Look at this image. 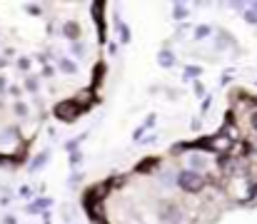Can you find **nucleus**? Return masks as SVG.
Instances as JSON below:
<instances>
[{
    "label": "nucleus",
    "mask_w": 257,
    "mask_h": 224,
    "mask_svg": "<svg viewBox=\"0 0 257 224\" xmlns=\"http://www.w3.org/2000/svg\"><path fill=\"white\" fill-rule=\"evenodd\" d=\"M177 187L185 194H200L205 189V174L202 172H192V169H182L177 174Z\"/></svg>",
    "instance_id": "f257e3e1"
},
{
    "label": "nucleus",
    "mask_w": 257,
    "mask_h": 224,
    "mask_svg": "<svg viewBox=\"0 0 257 224\" xmlns=\"http://www.w3.org/2000/svg\"><path fill=\"white\" fill-rule=\"evenodd\" d=\"M53 115H55V120H60V122H65V125H73V122L83 115V110H80L73 100H60V102L53 107Z\"/></svg>",
    "instance_id": "f03ea898"
},
{
    "label": "nucleus",
    "mask_w": 257,
    "mask_h": 224,
    "mask_svg": "<svg viewBox=\"0 0 257 224\" xmlns=\"http://www.w3.org/2000/svg\"><path fill=\"white\" fill-rule=\"evenodd\" d=\"M90 15H92V20H95V25H97V40L105 43V40H107V28H105V3H102V0L92 3V5H90Z\"/></svg>",
    "instance_id": "7ed1b4c3"
},
{
    "label": "nucleus",
    "mask_w": 257,
    "mask_h": 224,
    "mask_svg": "<svg viewBox=\"0 0 257 224\" xmlns=\"http://www.w3.org/2000/svg\"><path fill=\"white\" fill-rule=\"evenodd\" d=\"M158 167H160V157L148 154V157H143V159L135 164V174H153Z\"/></svg>",
    "instance_id": "20e7f679"
},
{
    "label": "nucleus",
    "mask_w": 257,
    "mask_h": 224,
    "mask_svg": "<svg viewBox=\"0 0 257 224\" xmlns=\"http://www.w3.org/2000/svg\"><path fill=\"white\" fill-rule=\"evenodd\" d=\"M105 73H107V65L100 60V63H95V70H92V77H90V90H95L102 80H105Z\"/></svg>",
    "instance_id": "39448f33"
},
{
    "label": "nucleus",
    "mask_w": 257,
    "mask_h": 224,
    "mask_svg": "<svg viewBox=\"0 0 257 224\" xmlns=\"http://www.w3.org/2000/svg\"><path fill=\"white\" fill-rule=\"evenodd\" d=\"M73 102H75V105H78V107H80V110L85 112L87 107H90V105L95 102V97H92V90H90V87H85V90H80V95H78V97H75Z\"/></svg>",
    "instance_id": "423d86ee"
},
{
    "label": "nucleus",
    "mask_w": 257,
    "mask_h": 224,
    "mask_svg": "<svg viewBox=\"0 0 257 224\" xmlns=\"http://www.w3.org/2000/svg\"><path fill=\"white\" fill-rule=\"evenodd\" d=\"M63 35H65L68 40L78 43V40H80V25H78L75 20H68V23L63 25Z\"/></svg>",
    "instance_id": "0eeeda50"
},
{
    "label": "nucleus",
    "mask_w": 257,
    "mask_h": 224,
    "mask_svg": "<svg viewBox=\"0 0 257 224\" xmlns=\"http://www.w3.org/2000/svg\"><path fill=\"white\" fill-rule=\"evenodd\" d=\"M205 164H207V159H205L202 154L192 152V157H190V169H192V172H200V169H202Z\"/></svg>",
    "instance_id": "6e6552de"
},
{
    "label": "nucleus",
    "mask_w": 257,
    "mask_h": 224,
    "mask_svg": "<svg viewBox=\"0 0 257 224\" xmlns=\"http://www.w3.org/2000/svg\"><path fill=\"white\" fill-rule=\"evenodd\" d=\"M158 63H160L163 68H172V65H175V55H172L170 50H160V53H158Z\"/></svg>",
    "instance_id": "1a4fd4ad"
},
{
    "label": "nucleus",
    "mask_w": 257,
    "mask_h": 224,
    "mask_svg": "<svg viewBox=\"0 0 257 224\" xmlns=\"http://www.w3.org/2000/svg\"><path fill=\"white\" fill-rule=\"evenodd\" d=\"M50 204H53V199H48V197H45V199H38V202H33V204L28 207V214H38L40 209H45V207H50Z\"/></svg>",
    "instance_id": "9d476101"
},
{
    "label": "nucleus",
    "mask_w": 257,
    "mask_h": 224,
    "mask_svg": "<svg viewBox=\"0 0 257 224\" xmlns=\"http://www.w3.org/2000/svg\"><path fill=\"white\" fill-rule=\"evenodd\" d=\"M60 70H63L65 75H75L78 73V65H75L70 58H63V60H60Z\"/></svg>",
    "instance_id": "9b49d317"
},
{
    "label": "nucleus",
    "mask_w": 257,
    "mask_h": 224,
    "mask_svg": "<svg viewBox=\"0 0 257 224\" xmlns=\"http://www.w3.org/2000/svg\"><path fill=\"white\" fill-rule=\"evenodd\" d=\"M48 157H50L48 152H40V154H38V157H35L33 162H30V172H38V169H40V167H43V164L48 162Z\"/></svg>",
    "instance_id": "f8f14e48"
},
{
    "label": "nucleus",
    "mask_w": 257,
    "mask_h": 224,
    "mask_svg": "<svg viewBox=\"0 0 257 224\" xmlns=\"http://www.w3.org/2000/svg\"><path fill=\"white\" fill-rule=\"evenodd\" d=\"M187 15H190V10H187L182 3H177V5L172 8V18H175V20H185Z\"/></svg>",
    "instance_id": "ddd939ff"
},
{
    "label": "nucleus",
    "mask_w": 257,
    "mask_h": 224,
    "mask_svg": "<svg viewBox=\"0 0 257 224\" xmlns=\"http://www.w3.org/2000/svg\"><path fill=\"white\" fill-rule=\"evenodd\" d=\"M210 33H212L210 25H197V28H195V40H202V38H207Z\"/></svg>",
    "instance_id": "4468645a"
},
{
    "label": "nucleus",
    "mask_w": 257,
    "mask_h": 224,
    "mask_svg": "<svg viewBox=\"0 0 257 224\" xmlns=\"http://www.w3.org/2000/svg\"><path fill=\"white\" fill-rule=\"evenodd\" d=\"M200 75H202V68H200V65H187V68H185V77H187V80L200 77Z\"/></svg>",
    "instance_id": "2eb2a0df"
},
{
    "label": "nucleus",
    "mask_w": 257,
    "mask_h": 224,
    "mask_svg": "<svg viewBox=\"0 0 257 224\" xmlns=\"http://www.w3.org/2000/svg\"><path fill=\"white\" fill-rule=\"evenodd\" d=\"M85 140V135H80V137H75V140H70V142H65V149L68 152H78V145Z\"/></svg>",
    "instance_id": "dca6fc26"
},
{
    "label": "nucleus",
    "mask_w": 257,
    "mask_h": 224,
    "mask_svg": "<svg viewBox=\"0 0 257 224\" xmlns=\"http://www.w3.org/2000/svg\"><path fill=\"white\" fill-rule=\"evenodd\" d=\"M117 25H120V33H122V38H120V40H122V43H127V40H130V30H127V25H125V23H117Z\"/></svg>",
    "instance_id": "f3484780"
},
{
    "label": "nucleus",
    "mask_w": 257,
    "mask_h": 224,
    "mask_svg": "<svg viewBox=\"0 0 257 224\" xmlns=\"http://www.w3.org/2000/svg\"><path fill=\"white\" fill-rule=\"evenodd\" d=\"M245 20H247V23H252V25H257V13H252V10L247 8V10H245Z\"/></svg>",
    "instance_id": "a211bd4d"
},
{
    "label": "nucleus",
    "mask_w": 257,
    "mask_h": 224,
    "mask_svg": "<svg viewBox=\"0 0 257 224\" xmlns=\"http://www.w3.org/2000/svg\"><path fill=\"white\" fill-rule=\"evenodd\" d=\"M25 87L35 92V90H38V80H35V77H28V82H25Z\"/></svg>",
    "instance_id": "6ab92c4d"
},
{
    "label": "nucleus",
    "mask_w": 257,
    "mask_h": 224,
    "mask_svg": "<svg viewBox=\"0 0 257 224\" xmlns=\"http://www.w3.org/2000/svg\"><path fill=\"white\" fill-rule=\"evenodd\" d=\"M80 159H83L80 152H70V164H80Z\"/></svg>",
    "instance_id": "aec40b11"
},
{
    "label": "nucleus",
    "mask_w": 257,
    "mask_h": 224,
    "mask_svg": "<svg viewBox=\"0 0 257 224\" xmlns=\"http://www.w3.org/2000/svg\"><path fill=\"white\" fill-rule=\"evenodd\" d=\"M25 10H28L30 15H40V5H25Z\"/></svg>",
    "instance_id": "412c9836"
},
{
    "label": "nucleus",
    "mask_w": 257,
    "mask_h": 224,
    "mask_svg": "<svg viewBox=\"0 0 257 224\" xmlns=\"http://www.w3.org/2000/svg\"><path fill=\"white\" fill-rule=\"evenodd\" d=\"M250 125L255 127V132H257V112H252V115H250Z\"/></svg>",
    "instance_id": "4be33fe9"
},
{
    "label": "nucleus",
    "mask_w": 257,
    "mask_h": 224,
    "mask_svg": "<svg viewBox=\"0 0 257 224\" xmlns=\"http://www.w3.org/2000/svg\"><path fill=\"white\" fill-rule=\"evenodd\" d=\"M73 50H75V55H85V53H83V45H80V43H75V48H73Z\"/></svg>",
    "instance_id": "5701e85b"
},
{
    "label": "nucleus",
    "mask_w": 257,
    "mask_h": 224,
    "mask_svg": "<svg viewBox=\"0 0 257 224\" xmlns=\"http://www.w3.org/2000/svg\"><path fill=\"white\" fill-rule=\"evenodd\" d=\"M18 65H20V68H23V70H28V68H30V60H25V58H23V60H20V63H18Z\"/></svg>",
    "instance_id": "b1692460"
},
{
    "label": "nucleus",
    "mask_w": 257,
    "mask_h": 224,
    "mask_svg": "<svg viewBox=\"0 0 257 224\" xmlns=\"http://www.w3.org/2000/svg\"><path fill=\"white\" fill-rule=\"evenodd\" d=\"M20 194H23V197H30L33 192H30V187H20Z\"/></svg>",
    "instance_id": "393cba45"
},
{
    "label": "nucleus",
    "mask_w": 257,
    "mask_h": 224,
    "mask_svg": "<svg viewBox=\"0 0 257 224\" xmlns=\"http://www.w3.org/2000/svg\"><path fill=\"white\" fill-rule=\"evenodd\" d=\"M5 224H15V219L13 217H5Z\"/></svg>",
    "instance_id": "a878e982"
},
{
    "label": "nucleus",
    "mask_w": 257,
    "mask_h": 224,
    "mask_svg": "<svg viewBox=\"0 0 257 224\" xmlns=\"http://www.w3.org/2000/svg\"><path fill=\"white\" fill-rule=\"evenodd\" d=\"M250 10H252V13H257V3H252V5H250Z\"/></svg>",
    "instance_id": "bb28decb"
},
{
    "label": "nucleus",
    "mask_w": 257,
    "mask_h": 224,
    "mask_svg": "<svg viewBox=\"0 0 257 224\" xmlns=\"http://www.w3.org/2000/svg\"><path fill=\"white\" fill-rule=\"evenodd\" d=\"M97 224H110V222H107V219H100V222H97Z\"/></svg>",
    "instance_id": "cd10ccee"
},
{
    "label": "nucleus",
    "mask_w": 257,
    "mask_h": 224,
    "mask_svg": "<svg viewBox=\"0 0 257 224\" xmlns=\"http://www.w3.org/2000/svg\"><path fill=\"white\" fill-rule=\"evenodd\" d=\"M252 102H255V105H257V95H255V97H252Z\"/></svg>",
    "instance_id": "c85d7f7f"
}]
</instances>
